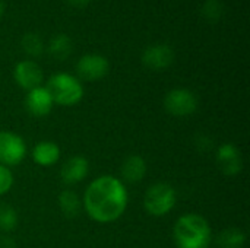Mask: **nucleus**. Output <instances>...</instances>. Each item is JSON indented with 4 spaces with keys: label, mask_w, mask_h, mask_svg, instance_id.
<instances>
[{
    "label": "nucleus",
    "mask_w": 250,
    "mask_h": 248,
    "mask_svg": "<svg viewBox=\"0 0 250 248\" xmlns=\"http://www.w3.org/2000/svg\"><path fill=\"white\" fill-rule=\"evenodd\" d=\"M173 238L177 248H208L212 243V229L202 215L185 213L174 224Z\"/></svg>",
    "instance_id": "obj_2"
},
{
    "label": "nucleus",
    "mask_w": 250,
    "mask_h": 248,
    "mask_svg": "<svg viewBox=\"0 0 250 248\" xmlns=\"http://www.w3.org/2000/svg\"><path fill=\"white\" fill-rule=\"evenodd\" d=\"M123 180L127 183H139L146 174V161L139 155H130L125 159L122 165Z\"/></svg>",
    "instance_id": "obj_14"
},
{
    "label": "nucleus",
    "mask_w": 250,
    "mask_h": 248,
    "mask_svg": "<svg viewBox=\"0 0 250 248\" xmlns=\"http://www.w3.org/2000/svg\"><path fill=\"white\" fill-rule=\"evenodd\" d=\"M13 76H15L16 83L26 91L41 86V82H42V70L32 60L19 61L13 70Z\"/></svg>",
    "instance_id": "obj_9"
},
{
    "label": "nucleus",
    "mask_w": 250,
    "mask_h": 248,
    "mask_svg": "<svg viewBox=\"0 0 250 248\" xmlns=\"http://www.w3.org/2000/svg\"><path fill=\"white\" fill-rule=\"evenodd\" d=\"M110 64L108 60L100 54H86L79 58L76 70L79 77L88 82H95L103 79L108 73Z\"/></svg>",
    "instance_id": "obj_8"
},
{
    "label": "nucleus",
    "mask_w": 250,
    "mask_h": 248,
    "mask_svg": "<svg viewBox=\"0 0 250 248\" xmlns=\"http://www.w3.org/2000/svg\"><path fill=\"white\" fill-rule=\"evenodd\" d=\"M69 3L73 4V6H76V7H82L86 3H89V0H69Z\"/></svg>",
    "instance_id": "obj_22"
},
{
    "label": "nucleus",
    "mask_w": 250,
    "mask_h": 248,
    "mask_svg": "<svg viewBox=\"0 0 250 248\" xmlns=\"http://www.w3.org/2000/svg\"><path fill=\"white\" fill-rule=\"evenodd\" d=\"M53 99L45 86H38L35 89L28 91V95L25 98V107L28 113L34 117H45L53 110Z\"/></svg>",
    "instance_id": "obj_11"
},
{
    "label": "nucleus",
    "mask_w": 250,
    "mask_h": 248,
    "mask_svg": "<svg viewBox=\"0 0 250 248\" xmlns=\"http://www.w3.org/2000/svg\"><path fill=\"white\" fill-rule=\"evenodd\" d=\"M204 15L207 19L209 20H218L221 13H223V6L218 0H208L205 4H204V9H202Z\"/></svg>",
    "instance_id": "obj_20"
},
{
    "label": "nucleus",
    "mask_w": 250,
    "mask_h": 248,
    "mask_svg": "<svg viewBox=\"0 0 250 248\" xmlns=\"http://www.w3.org/2000/svg\"><path fill=\"white\" fill-rule=\"evenodd\" d=\"M217 164L226 177H236L243 170V158L240 149L233 143H223L217 149Z\"/></svg>",
    "instance_id": "obj_7"
},
{
    "label": "nucleus",
    "mask_w": 250,
    "mask_h": 248,
    "mask_svg": "<svg viewBox=\"0 0 250 248\" xmlns=\"http://www.w3.org/2000/svg\"><path fill=\"white\" fill-rule=\"evenodd\" d=\"M59 208L62 213L67 218H75L81 213L82 209V200L79 196L72 190H63L59 194Z\"/></svg>",
    "instance_id": "obj_15"
},
{
    "label": "nucleus",
    "mask_w": 250,
    "mask_h": 248,
    "mask_svg": "<svg viewBox=\"0 0 250 248\" xmlns=\"http://www.w3.org/2000/svg\"><path fill=\"white\" fill-rule=\"evenodd\" d=\"M32 159L37 165L48 168L59 162L60 159V148L50 140H42L37 143L32 149Z\"/></svg>",
    "instance_id": "obj_13"
},
{
    "label": "nucleus",
    "mask_w": 250,
    "mask_h": 248,
    "mask_svg": "<svg viewBox=\"0 0 250 248\" xmlns=\"http://www.w3.org/2000/svg\"><path fill=\"white\" fill-rule=\"evenodd\" d=\"M26 156L25 140L13 133L3 130L0 132V165L7 168L19 165Z\"/></svg>",
    "instance_id": "obj_5"
},
{
    "label": "nucleus",
    "mask_w": 250,
    "mask_h": 248,
    "mask_svg": "<svg viewBox=\"0 0 250 248\" xmlns=\"http://www.w3.org/2000/svg\"><path fill=\"white\" fill-rule=\"evenodd\" d=\"M12 186H13V174L10 168L0 165V196L9 193Z\"/></svg>",
    "instance_id": "obj_21"
},
{
    "label": "nucleus",
    "mask_w": 250,
    "mask_h": 248,
    "mask_svg": "<svg viewBox=\"0 0 250 248\" xmlns=\"http://www.w3.org/2000/svg\"><path fill=\"white\" fill-rule=\"evenodd\" d=\"M89 172V162L83 156H72L69 158L60 171L62 180L66 184H78L81 183Z\"/></svg>",
    "instance_id": "obj_12"
},
{
    "label": "nucleus",
    "mask_w": 250,
    "mask_h": 248,
    "mask_svg": "<svg viewBox=\"0 0 250 248\" xmlns=\"http://www.w3.org/2000/svg\"><path fill=\"white\" fill-rule=\"evenodd\" d=\"M177 203V193L167 183L152 184L144 196V208L148 215L161 218L168 215Z\"/></svg>",
    "instance_id": "obj_4"
},
{
    "label": "nucleus",
    "mask_w": 250,
    "mask_h": 248,
    "mask_svg": "<svg viewBox=\"0 0 250 248\" xmlns=\"http://www.w3.org/2000/svg\"><path fill=\"white\" fill-rule=\"evenodd\" d=\"M22 48L31 56H40L42 53V41L35 34H26L22 38Z\"/></svg>",
    "instance_id": "obj_19"
},
{
    "label": "nucleus",
    "mask_w": 250,
    "mask_h": 248,
    "mask_svg": "<svg viewBox=\"0 0 250 248\" xmlns=\"http://www.w3.org/2000/svg\"><path fill=\"white\" fill-rule=\"evenodd\" d=\"M220 248H243L246 244V232L240 228H227L217 237Z\"/></svg>",
    "instance_id": "obj_16"
},
{
    "label": "nucleus",
    "mask_w": 250,
    "mask_h": 248,
    "mask_svg": "<svg viewBox=\"0 0 250 248\" xmlns=\"http://www.w3.org/2000/svg\"><path fill=\"white\" fill-rule=\"evenodd\" d=\"M164 108L173 117H188L198 110V98L192 91L177 88L166 95Z\"/></svg>",
    "instance_id": "obj_6"
},
{
    "label": "nucleus",
    "mask_w": 250,
    "mask_h": 248,
    "mask_svg": "<svg viewBox=\"0 0 250 248\" xmlns=\"http://www.w3.org/2000/svg\"><path fill=\"white\" fill-rule=\"evenodd\" d=\"M45 89L51 95L54 104L63 107L76 105L83 96L82 83L69 73H56L53 75L45 85Z\"/></svg>",
    "instance_id": "obj_3"
},
{
    "label": "nucleus",
    "mask_w": 250,
    "mask_h": 248,
    "mask_svg": "<svg viewBox=\"0 0 250 248\" xmlns=\"http://www.w3.org/2000/svg\"><path fill=\"white\" fill-rule=\"evenodd\" d=\"M3 10H4V6H3V3L0 1V16L3 15Z\"/></svg>",
    "instance_id": "obj_23"
},
{
    "label": "nucleus",
    "mask_w": 250,
    "mask_h": 248,
    "mask_svg": "<svg viewBox=\"0 0 250 248\" xmlns=\"http://www.w3.org/2000/svg\"><path fill=\"white\" fill-rule=\"evenodd\" d=\"M127 190L122 180L101 175L89 183L82 199V208L98 224L116 222L127 208Z\"/></svg>",
    "instance_id": "obj_1"
},
{
    "label": "nucleus",
    "mask_w": 250,
    "mask_h": 248,
    "mask_svg": "<svg viewBox=\"0 0 250 248\" xmlns=\"http://www.w3.org/2000/svg\"><path fill=\"white\" fill-rule=\"evenodd\" d=\"M72 50V42L70 38L64 34H59L56 35L50 44H48V53L51 57L57 58V60H64L67 58V56L70 54Z\"/></svg>",
    "instance_id": "obj_17"
},
{
    "label": "nucleus",
    "mask_w": 250,
    "mask_h": 248,
    "mask_svg": "<svg viewBox=\"0 0 250 248\" xmlns=\"http://www.w3.org/2000/svg\"><path fill=\"white\" fill-rule=\"evenodd\" d=\"M174 61V51L167 44H155L142 53V63L151 70H164Z\"/></svg>",
    "instance_id": "obj_10"
},
{
    "label": "nucleus",
    "mask_w": 250,
    "mask_h": 248,
    "mask_svg": "<svg viewBox=\"0 0 250 248\" xmlns=\"http://www.w3.org/2000/svg\"><path fill=\"white\" fill-rule=\"evenodd\" d=\"M18 227V213L16 210L9 206L0 203V231L10 232Z\"/></svg>",
    "instance_id": "obj_18"
}]
</instances>
